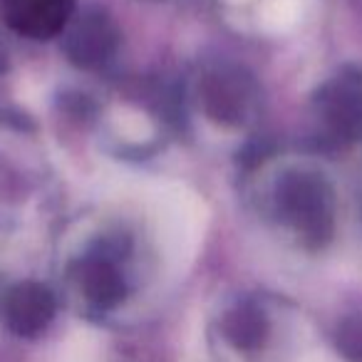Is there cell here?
<instances>
[{"label": "cell", "mask_w": 362, "mask_h": 362, "mask_svg": "<svg viewBox=\"0 0 362 362\" xmlns=\"http://www.w3.org/2000/svg\"><path fill=\"white\" fill-rule=\"evenodd\" d=\"M204 115L221 127H243L258 110V85L236 65H218L199 82Z\"/></svg>", "instance_id": "3"}, {"label": "cell", "mask_w": 362, "mask_h": 362, "mask_svg": "<svg viewBox=\"0 0 362 362\" xmlns=\"http://www.w3.org/2000/svg\"><path fill=\"white\" fill-rule=\"evenodd\" d=\"M122 248L112 243H102L100 248L82 256L72 266V281L82 300L97 313L115 310L127 298V278L119 268Z\"/></svg>", "instance_id": "4"}, {"label": "cell", "mask_w": 362, "mask_h": 362, "mask_svg": "<svg viewBox=\"0 0 362 362\" xmlns=\"http://www.w3.org/2000/svg\"><path fill=\"white\" fill-rule=\"evenodd\" d=\"M221 337L241 355H256L271 340V317L261 303L241 300L228 308L218 322Z\"/></svg>", "instance_id": "8"}, {"label": "cell", "mask_w": 362, "mask_h": 362, "mask_svg": "<svg viewBox=\"0 0 362 362\" xmlns=\"http://www.w3.org/2000/svg\"><path fill=\"white\" fill-rule=\"evenodd\" d=\"M57 313L52 291L42 283L23 281L11 286L0 298V315L6 327L18 337H37L50 327Z\"/></svg>", "instance_id": "6"}, {"label": "cell", "mask_w": 362, "mask_h": 362, "mask_svg": "<svg viewBox=\"0 0 362 362\" xmlns=\"http://www.w3.org/2000/svg\"><path fill=\"white\" fill-rule=\"evenodd\" d=\"M117 45H119V30L112 18L97 8L72 18L62 30V50L67 60L82 70L105 65L115 55Z\"/></svg>", "instance_id": "5"}, {"label": "cell", "mask_w": 362, "mask_h": 362, "mask_svg": "<svg viewBox=\"0 0 362 362\" xmlns=\"http://www.w3.org/2000/svg\"><path fill=\"white\" fill-rule=\"evenodd\" d=\"M276 214L308 248L320 251L335 233V194L313 171H288L276 184Z\"/></svg>", "instance_id": "1"}, {"label": "cell", "mask_w": 362, "mask_h": 362, "mask_svg": "<svg viewBox=\"0 0 362 362\" xmlns=\"http://www.w3.org/2000/svg\"><path fill=\"white\" fill-rule=\"evenodd\" d=\"M313 112L320 132L332 144H350L362 136V70L345 67L315 92Z\"/></svg>", "instance_id": "2"}, {"label": "cell", "mask_w": 362, "mask_h": 362, "mask_svg": "<svg viewBox=\"0 0 362 362\" xmlns=\"http://www.w3.org/2000/svg\"><path fill=\"white\" fill-rule=\"evenodd\" d=\"M335 347L347 362H362V315H350L337 322Z\"/></svg>", "instance_id": "9"}, {"label": "cell", "mask_w": 362, "mask_h": 362, "mask_svg": "<svg viewBox=\"0 0 362 362\" xmlns=\"http://www.w3.org/2000/svg\"><path fill=\"white\" fill-rule=\"evenodd\" d=\"M72 13L75 0H0V21L33 40L55 37L72 21Z\"/></svg>", "instance_id": "7"}]
</instances>
